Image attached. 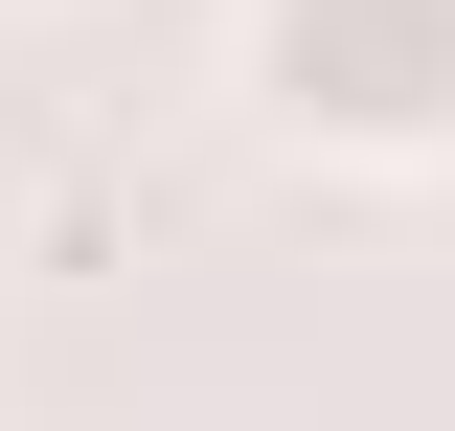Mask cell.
I'll list each match as a JSON object with an SVG mask.
<instances>
[{
  "mask_svg": "<svg viewBox=\"0 0 455 431\" xmlns=\"http://www.w3.org/2000/svg\"><path fill=\"white\" fill-rule=\"evenodd\" d=\"M228 91L341 182H455V0H251Z\"/></svg>",
  "mask_w": 455,
  "mask_h": 431,
  "instance_id": "obj_1",
  "label": "cell"
}]
</instances>
